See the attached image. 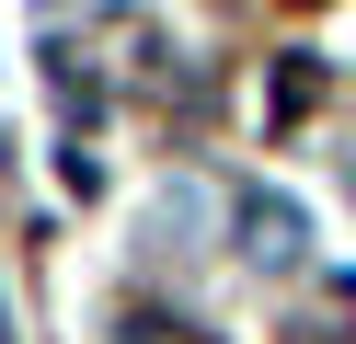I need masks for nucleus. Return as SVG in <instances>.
I'll list each match as a JSON object with an SVG mask.
<instances>
[{"label":"nucleus","mask_w":356,"mask_h":344,"mask_svg":"<svg viewBox=\"0 0 356 344\" xmlns=\"http://www.w3.org/2000/svg\"><path fill=\"white\" fill-rule=\"evenodd\" d=\"M241 252H253V264H299V206L253 195V206H241Z\"/></svg>","instance_id":"nucleus-1"},{"label":"nucleus","mask_w":356,"mask_h":344,"mask_svg":"<svg viewBox=\"0 0 356 344\" xmlns=\"http://www.w3.org/2000/svg\"><path fill=\"white\" fill-rule=\"evenodd\" d=\"M0 344H12V321H0Z\"/></svg>","instance_id":"nucleus-2"}]
</instances>
